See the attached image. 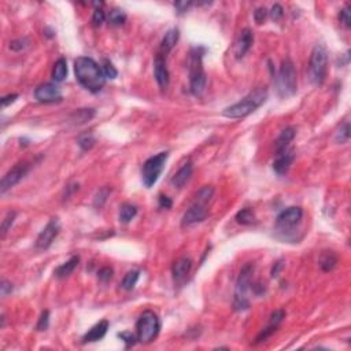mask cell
I'll use <instances>...</instances> for the list:
<instances>
[{"label":"cell","instance_id":"cell-1","mask_svg":"<svg viewBox=\"0 0 351 351\" xmlns=\"http://www.w3.org/2000/svg\"><path fill=\"white\" fill-rule=\"evenodd\" d=\"M76 79L86 91L92 93L101 92L106 84V77L103 74L102 66L98 65L92 58L80 57L74 61Z\"/></svg>","mask_w":351,"mask_h":351},{"label":"cell","instance_id":"cell-2","mask_svg":"<svg viewBox=\"0 0 351 351\" xmlns=\"http://www.w3.org/2000/svg\"><path fill=\"white\" fill-rule=\"evenodd\" d=\"M268 99V89L266 88H257L247 96H244L240 102L232 104L225 110H222V115L227 118H244L251 113H254L258 107H261Z\"/></svg>","mask_w":351,"mask_h":351},{"label":"cell","instance_id":"cell-3","mask_svg":"<svg viewBox=\"0 0 351 351\" xmlns=\"http://www.w3.org/2000/svg\"><path fill=\"white\" fill-rule=\"evenodd\" d=\"M276 86L281 98H289L296 93V89H298L296 72H295L292 61L288 58L286 61H283V63L280 66V70L276 76Z\"/></svg>","mask_w":351,"mask_h":351},{"label":"cell","instance_id":"cell-4","mask_svg":"<svg viewBox=\"0 0 351 351\" xmlns=\"http://www.w3.org/2000/svg\"><path fill=\"white\" fill-rule=\"evenodd\" d=\"M328 66V52L323 44H317L310 55L309 61V77L314 85H321L327 77Z\"/></svg>","mask_w":351,"mask_h":351},{"label":"cell","instance_id":"cell-5","mask_svg":"<svg viewBox=\"0 0 351 351\" xmlns=\"http://www.w3.org/2000/svg\"><path fill=\"white\" fill-rule=\"evenodd\" d=\"M161 330V321L158 315L151 311L145 310L143 314L139 317L136 323V337L139 343L148 344L158 336Z\"/></svg>","mask_w":351,"mask_h":351},{"label":"cell","instance_id":"cell-6","mask_svg":"<svg viewBox=\"0 0 351 351\" xmlns=\"http://www.w3.org/2000/svg\"><path fill=\"white\" fill-rule=\"evenodd\" d=\"M254 273V265L247 264L242 268L236 281V289H235V298H233V308L237 311L247 310L250 306V302L247 299V292L251 287V277Z\"/></svg>","mask_w":351,"mask_h":351},{"label":"cell","instance_id":"cell-7","mask_svg":"<svg viewBox=\"0 0 351 351\" xmlns=\"http://www.w3.org/2000/svg\"><path fill=\"white\" fill-rule=\"evenodd\" d=\"M206 73L203 70L202 54L198 48H195L191 57V67H189V89L194 96H202L206 91Z\"/></svg>","mask_w":351,"mask_h":351},{"label":"cell","instance_id":"cell-8","mask_svg":"<svg viewBox=\"0 0 351 351\" xmlns=\"http://www.w3.org/2000/svg\"><path fill=\"white\" fill-rule=\"evenodd\" d=\"M167 158H169L167 152H159L157 155L148 158L144 162L143 169H142V180H143V184L147 188H151L157 183L159 176L162 174L164 169H165Z\"/></svg>","mask_w":351,"mask_h":351},{"label":"cell","instance_id":"cell-9","mask_svg":"<svg viewBox=\"0 0 351 351\" xmlns=\"http://www.w3.org/2000/svg\"><path fill=\"white\" fill-rule=\"evenodd\" d=\"M61 232V224L57 217L51 218L50 222L44 227V229L39 233L36 239V247L39 250H47L51 244L54 243V240Z\"/></svg>","mask_w":351,"mask_h":351},{"label":"cell","instance_id":"cell-10","mask_svg":"<svg viewBox=\"0 0 351 351\" xmlns=\"http://www.w3.org/2000/svg\"><path fill=\"white\" fill-rule=\"evenodd\" d=\"M29 167H30V165H29L28 162H21V164L15 165L11 170H8V172L4 174V177L1 179V183H0V192L4 194L10 188H13L15 184H18V183L26 176V173L29 172Z\"/></svg>","mask_w":351,"mask_h":351},{"label":"cell","instance_id":"cell-11","mask_svg":"<svg viewBox=\"0 0 351 351\" xmlns=\"http://www.w3.org/2000/svg\"><path fill=\"white\" fill-rule=\"evenodd\" d=\"M35 98L40 103H55L62 101V91L54 83H45L35 89Z\"/></svg>","mask_w":351,"mask_h":351},{"label":"cell","instance_id":"cell-12","mask_svg":"<svg viewBox=\"0 0 351 351\" xmlns=\"http://www.w3.org/2000/svg\"><path fill=\"white\" fill-rule=\"evenodd\" d=\"M302 217H303V210L298 206H292V207L283 210L277 215L276 224L281 229H289V228H294L295 225H298L301 222Z\"/></svg>","mask_w":351,"mask_h":351},{"label":"cell","instance_id":"cell-13","mask_svg":"<svg viewBox=\"0 0 351 351\" xmlns=\"http://www.w3.org/2000/svg\"><path fill=\"white\" fill-rule=\"evenodd\" d=\"M207 205H202V203H198L195 202L194 205L191 207L186 210L183 218H181V227H192L195 224H199V222L205 221L206 217H207V208H206Z\"/></svg>","mask_w":351,"mask_h":351},{"label":"cell","instance_id":"cell-14","mask_svg":"<svg viewBox=\"0 0 351 351\" xmlns=\"http://www.w3.org/2000/svg\"><path fill=\"white\" fill-rule=\"evenodd\" d=\"M295 159V150L288 147L286 150L276 152V159L273 162V170L279 176H284L292 165Z\"/></svg>","mask_w":351,"mask_h":351},{"label":"cell","instance_id":"cell-15","mask_svg":"<svg viewBox=\"0 0 351 351\" xmlns=\"http://www.w3.org/2000/svg\"><path fill=\"white\" fill-rule=\"evenodd\" d=\"M154 76L157 80L158 85L161 86L162 89H166L169 85V70H167V66H166L165 58L162 55L158 54L154 61Z\"/></svg>","mask_w":351,"mask_h":351},{"label":"cell","instance_id":"cell-16","mask_svg":"<svg viewBox=\"0 0 351 351\" xmlns=\"http://www.w3.org/2000/svg\"><path fill=\"white\" fill-rule=\"evenodd\" d=\"M252 41H254L252 32H251L250 29H243V30L240 32V36H239L236 47H235V54H236L237 59L243 58L244 55L248 52L251 45H252Z\"/></svg>","mask_w":351,"mask_h":351},{"label":"cell","instance_id":"cell-17","mask_svg":"<svg viewBox=\"0 0 351 351\" xmlns=\"http://www.w3.org/2000/svg\"><path fill=\"white\" fill-rule=\"evenodd\" d=\"M191 269H192V261H191V258H188V257L179 258L172 265L173 279L176 280V281L184 280L189 274Z\"/></svg>","mask_w":351,"mask_h":351},{"label":"cell","instance_id":"cell-18","mask_svg":"<svg viewBox=\"0 0 351 351\" xmlns=\"http://www.w3.org/2000/svg\"><path fill=\"white\" fill-rule=\"evenodd\" d=\"M108 330V321L107 320H102L96 325H93L91 330L86 332L83 336V343H91V342H98L104 337L107 333Z\"/></svg>","mask_w":351,"mask_h":351},{"label":"cell","instance_id":"cell-19","mask_svg":"<svg viewBox=\"0 0 351 351\" xmlns=\"http://www.w3.org/2000/svg\"><path fill=\"white\" fill-rule=\"evenodd\" d=\"M179 37H180V30L177 28H172L169 29L167 32L165 33V36L162 39V41H161V45H159V51H161V54L159 55H166V54H169L170 51L174 48V45L177 44L179 41Z\"/></svg>","mask_w":351,"mask_h":351},{"label":"cell","instance_id":"cell-20","mask_svg":"<svg viewBox=\"0 0 351 351\" xmlns=\"http://www.w3.org/2000/svg\"><path fill=\"white\" fill-rule=\"evenodd\" d=\"M191 176H192V164L188 162L186 165L181 166L179 170L176 172V174L170 180V183L176 188H183L188 183V180L191 179Z\"/></svg>","mask_w":351,"mask_h":351},{"label":"cell","instance_id":"cell-21","mask_svg":"<svg viewBox=\"0 0 351 351\" xmlns=\"http://www.w3.org/2000/svg\"><path fill=\"white\" fill-rule=\"evenodd\" d=\"M295 136H296V129L294 126H289V128H286L283 130L280 133V136L277 137V140H276V152L288 148L289 143L294 140Z\"/></svg>","mask_w":351,"mask_h":351},{"label":"cell","instance_id":"cell-22","mask_svg":"<svg viewBox=\"0 0 351 351\" xmlns=\"http://www.w3.org/2000/svg\"><path fill=\"white\" fill-rule=\"evenodd\" d=\"M80 262V258L77 255H74L72 258L69 259V261H66L65 264H62L61 266H58L57 269H55V276H57L58 279H65L67 276H70L73 272H74V269L77 268Z\"/></svg>","mask_w":351,"mask_h":351},{"label":"cell","instance_id":"cell-23","mask_svg":"<svg viewBox=\"0 0 351 351\" xmlns=\"http://www.w3.org/2000/svg\"><path fill=\"white\" fill-rule=\"evenodd\" d=\"M93 115H95L93 108H80L70 115V122L73 125H84L92 120Z\"/></svg>","mask_w":351,"mask_h":351},{"label":"cell","instance_id":"cell-24","mask_svg":"<svg viewBox=\"0 0 351 351\" xmlns=\"http://www.w3.org/2000/svg\"><path fill=\"white\" fill-rule=\"evenodd\" d=\"M67 76V62L65 58H59L52 67V80L55 83H62Z\"/></svg>","mask_w":351,"mask_h":351},{"label":"cell","instance_id":"cell-25","mask_svg":"<svg viewBox=\"0 0 351 351\" xmlns=\"http://www.w3.org/2000/svg\"><path fill=\"white\" fill-rule=\"evenodd\" d=\"M318 264H320V268L323 269L324 272H330L337 264L336 255L332 251H324L321 257H320Z\"/></svg>","mask_w":351,"mask_h":351},{"label":"cell","instance_id":"cell-26","mask_svg":"<svg viewBox=\"0 0 351 351\" xmlns=\"http://www.w3.org/2000/svg\"><path fill=\"white\" fill-rule=\"evenodd\" d=\"M137 214V207L132 203H124L120 208V221L124 224L130 222Z\"/></svg>","mask_w":351,"mask_h":351},{"label":"cell","instance_id":"cell-27","mask_svg":"<svg viewBox=\"0 0 351 351\" xmlns=\"http://www.w3.org/2000/svg\"><path fill=\"white\" fill-rule=\"evenodd\" d=\"M235 220H236L237 224H240V225H251V224L255 222V214H254L252 208L244 207L237 213Z\"/></svg>","mask_w":351,"mask_h":351},{"label":"cell","instance_id":"cell-28","mask_svg":"<svg viewBox=\"0 0 351 351\" xmlns=\"http://www.w3.org/2000/svg\"><path fill=\"white\" fill-rule=\"evenodd\" d=\"M140 277V270H129L124 276V279L121 281V287L125 291H130L133 289L136 286L137 280Z\"/></svg>","mask_w":351,"mask_h":351},{"label":"cell","instance_id":"cell-29","mask_svg":"<svg viewBox=\"0 0 351 351\" xmlns=\"http://www.w3.org/2000/svg\"><path fill=\"white\" fill-rule=\"evenodd\" d=\"M108 22L114 26H120V25H124L125 21H126V14L120 10V8H113L110 13H108Z\"/></svg>","mask_w":351,"mask_h":351},{"label":"cell","instance_id":"cell-30","mask_svg":"<svg viewBox=\"0 0 351 351\" xmlns=\"http://www.w3.org/2000/svg\"><path fill=\"white\" fill-rule=\"evenodd\" d=\"M213 194H214V188H213V186H203V188H201V189L198 191L195 202H198V203H202V205H207L208 201L211 199Z\"/></svg>","mask_w":351,"mask_h":351},{"label":"cell","instance_id":"cell-31","mask_svg":"<svg viewBox=\"0 0 351 351\" xmlns=\"http://www.w3.org/2000/svg\"><path fill=\"white\" fill-rule=\"evenodd\" d=\"M15 217H17L15 211H8L6 217H4V220L1 222V236L3 237L7 235L8 230L11 229V227H13V224L15 221Z\"/></svg>","mask_w":351,"mask_h":351},{"label":"cell","instance_id":"cell-32","mask_svg":"<svg viewBox=\"0 0 351 351\" xmlns=\"http://www.w3.org/2000/svg\"><path fill=\"white\" fill-rule=\"evenodd\" d=\"M349 139H350V124L346 122L343 126H340V129L336 132L335 140H336L337 143L343 144V143H347Z\"/></svg>","mask_w":351,"mask_h":351},{"label":"cell","instance_id":"cell-33","mask_svg":"<svg viewBox=\"0 0 351 351\" xmlns=\"http://www.w3.org/2000/svg\"><path fill=\"white\" fill-rule=\"evenodd\" d=\"M102 70H103V74H104L106 80L107 79L113 80V79H115L117 76H118L117 69H115L114 65H113V63H111L108 59H103V63H102Z\"/></svg>","mask_w":351,"mask_h":351},{"label":"cell","instance_id":"cell-34","mask_svg":"<svg viewBox=\"0 0 351 351\" xmlns=\"http://www.w3.org/2000/svg\"><path fill=\"white\" fill-rule=\"evenodd\" d=\"M110 192H111V189L110 188H102L101 191L96 194V196H95V201H93V206L95 207H98V208H101L103 205H104V202L107 201V198H108V195H110Z\"/></svg>","mask_w":351,"mask_h":351},{"label":"cell","instance_id":"cell-35","mask_svg":"<svg viewBox=\"0 0 351 351\" xmlns=\"http://www.w3.org/2000/svg\"><path fill=\"white\" fill-rule=\"evenodd\" d=\"M95 144V137L92 136V133H84L79 137V145L84 151L91 150Z\"/></svg>","mask_w":351,"mask_h":351},{"label":"cell","instance_id":"cell-36","mask_svg":"<svg viewBox=\"0 0 351 351\" xmlns=\"http://www.w3.org/2000/svg\"><path fill=\"white\" fill-rule=\"evenodd\" d=\"M339 20L343 23L346 28H350L351 26V8L350 6H344L340 10V14H339Z\"/></svg>","mask_w":351,"mask_h":351},{"label":"cell","instance_id":"cell-37","mask_svg":"<svg viewBox=\"0 0 351 351\" xmlns=\"http://www.w3.org/2000/svg\"><path fill=\"white\" fill-rule=\"evenodd\" d=\"M106 21V14L102 8H95L92 15V23L95 28H99L102 26V23Z\"/></svg>","mask_w":351,"mask_h":351},{"label":"cell","instance_id":"cell-38","mask_svg":"<svg viewBox=\"0 0 351 351\" xmlns=\"http://www.w3.org/2000/svg\"><path fill=\"white\" fill-rule=\"evenodd\" d=\"M28 44H29V40L26 37H23V39H17V40H13V41L10 43V50L20 52V51L25 50V48L28 47Z\"/></svg>","mask_w":351,"mask_h":351},{"label":"cell","instance_id":"cell-39","mask_svg":"<svg viewBox=\"0 0 351 351\" xmlns=\"http://www.w3.org/2000/svg\"><path fill=\"white\" fill-rule=\"evenodd\" d=\"M48 324H50V311L45 310L41 313L40 318H39V323L36 325L37 330H45L48 328Z\"/></svg>","mask_w":351,"mask_h":351},{"label":"cell","instance_id":"cell-40","mask_svg":"<svg viewBox=\"0 0 351 351\" xmlns=\"http://www.w3.org/2000/svg\"><path fill=\"white\" fill-rule=\"evenodd\" d=\"M113 269L111 268H108V266H104V268H102L101 270L98 272V279H99V281H102V283H107V281H110L111 280V277H113Z\"/></svg>","mask_w":351,"mask_h":351},{"label":"cell","instance_id":"cell-41","mask_svg":"<svg viewBox=\"0 0 351 351\" xmlns=\"http://www.w3.org/2000/svg\"><path fill=\"white\" fill-rule=\"evenodd\" d=\"M268 14H269V11L265 7H258L254 11V20L257 23H262L266 20Z\"/></svg>","mask_w":351,"mask_h":351},{"label":"cell","instance_id":"cell-42","mask_svg":"<svg viewBox=\"0 0 351 351\" xmlns=\"http://www.w3.org/2000/svg\"><path fill=\"white\" fill-rule=\"evenodd\" d=\"M11 292H13V284L8 280H1V283H0V295L3 298H6Z\"/></svg>","mask_w":351,"mask_h":351},{"label":"cell","instance_id":"cell-43","mask_svg":"<svg viewBox=\"0 0 351 351\" xmlns=\"http://www.w3.org/2000/svg\"><path fill=\"white\" fill-rule=\"evenodd\" d=\"M269 14H270V17H272L273 21H279L280 18L284 15V8L281 7L280 4H274V6L270 8Z\"/></svg>","mask_w":351,"mask_h":351},{"label":"cell","instance_id":"cell-44","mask_svg":"<svg viewBox=\"0 0 351 351\" xmlns=\"http://www.w3.org/2000/svg\"><path fill=\"white\" fill-rule=\"evenodd\" d=\"M118 336L121 337L122 340L128 346H133V344L137 342L136 335H133L132 332H122V333H118Z\"/></svg>","mask_w":351,"mask_h":351},{"label":"cell","instance_id":"cell-45","mask_svg":"<svg viewBox=\"0 0 351 351\" xmlns=\"http://www.w3.org/2000/svg\"><path fill=\"white\" fill-rule=\"evenodd\" d=\"M192 4H194L192 1H177V3H174V7L179 11V14H183V13L188 11V8L191 7Z\"/></svg>","mask_w":351,"mask_h":351},{"label":"cell","instance_id":"cell-46","mask_svg":"<svg viewBox=\"0 0 351 351\" xmlns=\"http://www.w3.org/2000/svg\"><path fill=\"white\" fill-rule=\"evenodd\" d=\"M17 99H18V95H17V93H10V95H6V96H3V98H1V106H3V107H7L8 104L14 103Z\"/></svg>","mask_w":351,"mask_h":351},{"label":"cell","instance_id":"cell-47","mask_svg":"<svg viewBox=\"0 0 351 351\" xmlns=\"http://www.w3.org/2000/svg\"><path fill=\"white\" fill-rule=\"evenodd\" d=\"M172 205H173V202L170 198H167V196H165V195H161V196H159V207L170 208L172 207Z\"/></svg>","mask_w":351,"mask_h":351},{"label":"cell","instance_id":"cell-48","mask_svg":"<svg viewBox=\"0 0 351 351\" xmlns=\"http://www.w3.org/2000/svg\"><path fill=\"white\" fill-rule=\"evenodd\" d=\"M284 268V262L283 261H277L274 265H273L272 268V272H270V274H272V277H277L280 274V272H281V269Z\"/></svg>","mask_w":351,"mask_h":351}]
</instances>
